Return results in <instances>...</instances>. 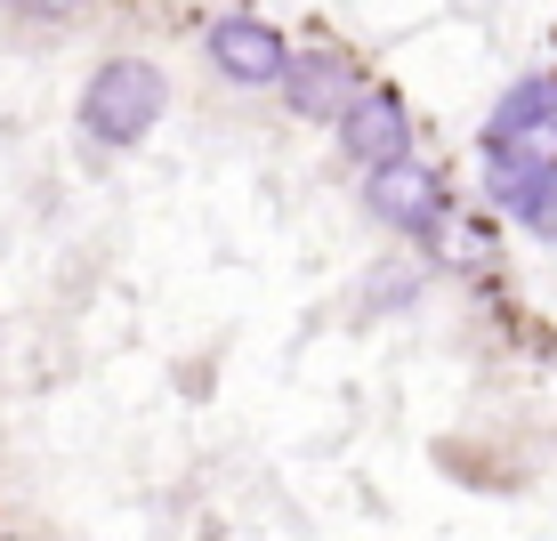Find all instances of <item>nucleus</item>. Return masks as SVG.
Listing matches in <instances>:
<instances>
[{"instance_id": "nucleus-1", "label": "nucleus", "mask_w": 557, "mask_h": 541, "mask_svg": "<svg viewBox=\"0 0 557 541\" xmlns=\"http://www.w3.org/2000/svg\"><path fill=\"white\" fill-rule=\"evenodd\" d=\"M170 113V73L153 57H106L73 98V130L98 153H138Z\"/></svg>"}, {"instance_id": "nucleus-2", "label": "nucleus", "mask_w": 557, "mask_h": 541, "mask_svg": "<svg viewBox=\"0 0 557 541\" xmlns=\"http://www.w3.org/2000/svg\"><path fill=\"white\" fill-rule=\"evenodd\" d=\"M363 210H372V226H388L396 243H445L453 226V186L436 162H420V153H396V162H372L363 170Z\"/></svg>"}, {"instance_id": "nucleus-3", "label": "nucleus", "mask_w": 557, "mask_h": 541, "mask_svg": "<svg viewBox=\"0 0 557 541\" xmlns=\"http://www.w3.org/2000/svg\"><path fill=\"white\" fill-rule=\"evenodd\" d=\"M283 57H292V41H283L267 16H210L202 25V65L219 73V82H235V89H275V73H283Z\"/></svg>"}, {"instance_id": "nucleus-4", "label": "nucleus", "mask_w": 557, "mask_h": 541, "mask_svg": "<svg viewBox=\"0 0 557 541\" xmlns=\"http://www.w3.org/2000/svg\"><path fill=\"white\" fill-rule=\"evenodd\" d=\"M275 89H283V106H292L299 122H332V113L363 89V73H356V57L339 49V41H307V49L283 57Z\"/></svg>"}, {"instance_id": "nucleus-5", "label": "nucleus", "mask_w": 557, "mask_h": 541, "mask_svg": "<svg viewBox=\"0 0 557 541\" xmlns=\"http://www.w3.org/2000/svg\"><path fill=\"white\" fill-rule=\"evenodd\" d=\"M332 138L356 170L396 162V153H412V106L396 98V89H356V98L332 113Z\"/></svg>"}, {"instance_id": "nucleus-6", "label": "nucleus", "mask_w": 557, "mask_h": 541, "mask_svg": "<svg viewBox=\"0 0 557 541\" xmlns=\"http://www.w3.org/2000/svg\"><path fill=\"white\" fill-rule=\"evenodd\" d=\"M485 170H525V179H557V106H542L533 122L485 138Z\"/></svg>"}, {"instance_id": "nucleus-7", "label": "nucleus", "mask_w": 557, "mask_h": 541, "mask_svg": "<svg viewBox=\"0 0 557 541\" xmlns=\"http://www.w3.org/2000/svg\"><path fill=\"white\" fill-rule=\"evenodd\" d=\"M493 202L509 210V219H525V226H557V179H525V170H493Z\"/></svg>"}, {"instance_id": "nucleus-8", "label": "nucleus", "mask_w": 557, "mask_h": 541, "mask_svg": "<svg viewBox=\"0 0 557 541\" xmlns=\"http://www.w3.org/2000/svg\"><path fill=\"white\" fill-rule=\"evenodd\" d=\"M542 106H557V82H549V73H525V82H509V89H502V106H493V122H485V138H502V130L533 122Z\"/></svg>"}, {"instance_id": "nucleus-9", "label": "nucleus", "mask_w": 557, "mask_h": 541, "mask_svg": "<svg viewBox=\"0 0 557 541\" xmlns=\"http://www.w3.org/2000/svg\"><path fill=\"white\" fill-rule=\"evenodd\" d=\"M420 299V267H372L363 275V307L372 316H396V307H412Z\"/></svg>"}]
</instances>
